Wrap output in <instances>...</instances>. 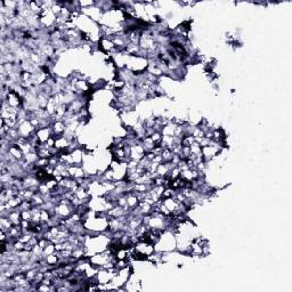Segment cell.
Masks as SVG:
<instances>
[{
	"label": "cell",
	"mask_w": 292,
	"mask_h": 292,
	"mask_svg": "<svg viewBox=\"0 0 292 292\" xmlns=\"http://www.w3.org/2000/svg\"><path fill=\"white\" fill-rule=\"evenodd\" d=\"M190 148H191V154H201L202 153V147H201L200 144L196 142L193 143V144L190 146Z\"/></svg>",
	"instance_id": "6da1fadb"
}]
</instances>
